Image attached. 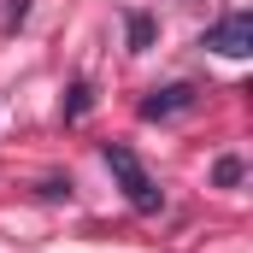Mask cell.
<instances>
[{"label": "cell", "mask_w": 253, "mask_h": 253, "mask_svg": "<svg viewBox=\"0 0 253 253\" xmlns=\"http://www.w3.org/2000/svg\"><path fill=\"white\" fill-rule=\"evenodd\" d=\"M147 42H153V18L135 12V18H129V47H147Z\"/></svg>", "instance_id": "4"}, {"label": "cell", "mask_w": 253, "mask_h": 253, "mask_svg": "<svg viewBox=\"0 0 253 253\" xmlns=\"http://www.w3.org/2000/svg\"><path fill=\"white\" fill-rule=\"evenodd\" d=\"M106 171H112V177L124 183V200L135 206V212H159V200H165V194L153 189V177L141 171V159H135L129 147H118V141H106Z\"/></svg>", "instance_id": "1"}, {"label": "cell", "mask_w": 253, "mask_h": 253, "mask_svg": "<svg viewBox=\"0 0 253 253\" xmlns=\"http://www.w3.org/2000/svg\"><path fill=\"white\" fill-rule=\"evenodd\" d=\"M212 177H218L224 189H230V183H242V159H236V153H230V159H218V171H212Z\"/></svg>", "instance_id": "5"}, {"label": "cell", "mask_w": 253, "mask_h": 253, "mask_svg": "<svg viewBox=\"0 0 253 253\" xmlns=\"http://www.w3.org/2000/svg\"><path fill=\"white\" fill-rule=\"evenodd\" d=\"M200 47H212V53H224V59H248V53H253V18H248V12L218 18V24L200 36Z\"/></svg>", "instance_id": "2"}, {"label": "cell", "mask_w": 253, "mask_h": 253, "mask_svg": "<svg viewBox=\"0 0 253 253\" xmlns=\"http://www.w3.org/2000/svg\"><path fill=\"white\" fill-rule=\"evenodd\" d=\"M189 106H194V88L177 83V88H153L141 100V118H171V112H189Z\"/></svg>", "instance_id": "3"}]
</instances>
